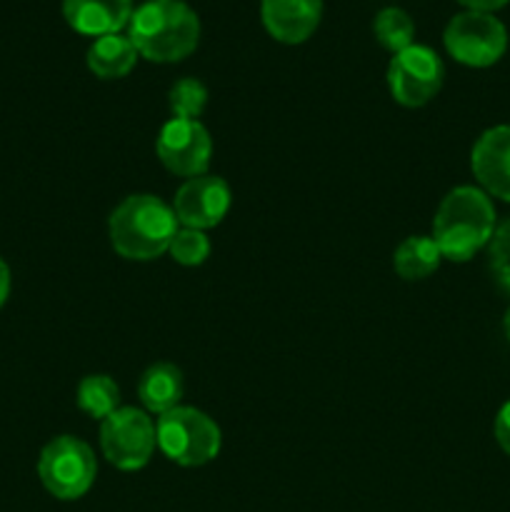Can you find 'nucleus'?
<instances>
[{
  "mask_svg": "<svg viewBox=\"0 0 510 512\" xmlns=\"http://www.w3.org/2000/svg\"><path fill=\"white\" fill-rule=\"evenodd\" d=\"M128 38L150 63H178L200 40V18L183 0H145L133 10Z\"/></svg>",
  "mask_w": 510,
  "mask_h": 512,
  "instance_id": "1",
  "label": "nucleus"
},
{
  "mask_svg": "<svg viewBox=\"0 0 510 512\" xmlns=\"http://www.w3.org/2000/svg\"><path fill=\"white\" fill-rule=\"evenodd\" d=\"M178 225L173 205L163 203L158 195H128L110 213V245L120 258L145 263L168 253Z\"/></svg>",
  "mask_w": 510,
  "mask_h": 512,
  "instance_id": "2",
  "label": "nucleus"
},
{
  "mask_svg": "<svg viewBox=\"0 0 510 512\" xmlns=\"http://www.w3.org/2000/svg\"><path fill=\"white\" fill-rule=\"evenodd\" d=\"M495 233V208L488 195L473 185L450 190L433 218V235L440 255L465 263L490 243Z\"/></svg>",
  "mask_w": 510,
  "mask_h": 512,
  "instance_id": "3",
  "label": "nucleus"
},
{
  "mask_svg": "<svg viewBox=\"0 0 510 512\" xmlns=\"http://www.w3.org/2000/svg\"><path fill=\"white\" fill-rule=\"evenodd\" d=\"M155 440L165 458L185 468H198L215 460L223 443L213 418H208L203 410L183 408V405L160 415L155 425Z\"/></svg>",
  "mask_w": 510,
  "mask_h": 512,
  "instance_id": "4",
  "label": "nucleus"
},
{
  "mask_svg": "<svg viewBox=\"0 0 510 512\" xmlns=\"http://www.w3.org/2000/svg\"><path fill=\"white\" fill-rule=\"evenodd\" d=\"M38 475L43 488L58 500L83 498L95 483L98 463L88 443L73 435L53 438L38 460Z\"/></svg>",
  "mask_w": 510,
  "mask_h": 512,
  "instance_id": "5",
  "label": "nucleus"
},
{
  "mask_svg": "<svg viewBox=\"0 0 510 512\" xmlns=\"http://www.w3.org/2000/svg\"><path fill=\"white\" fill-rule=\"evenodd\" d=\"M450 58L468 68H488L503 58L508 48V30L493 13L463 10L453 15L443 33Z\"/></svg>",
  "mask_w": 510,
  "mask_h": 512,
  "instance_id": "6",
  "label": "nucleus"
},
{
  "mask_svg": "<svg viewBox=\"0 0 510 512\" xmlns=\"http://www.w3.org/2000/svg\"><path fill=\"white\" fill-rule=\"evenodd\" d=\"M155 423L145 410L118 408L100 425V450L118 470H140L155 453Z\"/></svg>",
  "mask_w": 510,
  "mask_h": 512,
  "instance_id": "7",
  "label": "nucleus"
},
{
  "mask_svg": "<svg viewBox=\"0 0 510 512\" xmlns=\"http://www.w3.org/2000/svg\"><path fill=\"white\" fill-rule=\"evenodd\" d=\"M445 68L440 55L428 45H410L393 55L388 65V88L395 103L420 108L443 88Z\"/></svg>",
  "mask_w": 510,
  "mask_h": 512,
  "instance_id": "8",
  "label": "nucleus"
},
{
  "mask_svg": "<svg viewBox=\"0 0 510 512\" xmlns=\"http://www.w3.org/2000/svg\"><path fill=\"white\" fill-rule=\"evenodd\" d=\"M158 158L170 173L183 178H198L208 173L213 140L200 120L173 118L163 125L158 135Z\"/></svg>",
  "mask_w": 510,
  "mask_h": 512,
  "instance_id": "9",
  "label": "nucleus"
},
{
  "mask_svg": "<svg viewBox=\"0 0 510 512\" xmlns=\"http://www.w3.org/2000/svg\"><path fill=\"white\" fill-rule=\"evenodd\" d=\"M230 188L220 175H198L188 178L178 188L173 200V213L183 228L208 230L223 223L230 210Z\"/></svg>",
  "mask_w": 510,
  "mask_h": 512,
  "instance_id": "10",
  "label": "nucleus"
},
{
  "mask_svg": "<svg viewBox=\"0 0 510 512\" xmlns=\"http://www.w3.org/2000/svg\"><path fill=\"white\" fill-rule=\"evenodd\" d=\"M470 168L485 193L510 203V125L485 130L473 145Z\"/></svg>",
  "mask_w": 510,
  "mask_h": 512,
  "instance_id": "11",
  "label": "nucleus"
},
{
  "mask_svg": "<svg viewBox=\"0 0 510 512\" xmlns=\"http://www.w3.org/2000/svg\"><path fill=\"white\" fill-rule=\"evenodd\" d=\"M323 15V0H263L260 18L265 30L278 43L298 45L305 43Z\"/></svg>",
  "mask_w": 510,
  "mask_h": 512,
  "instance_id": "12",
  "label": "nucleus"
},
{
  "mask_svg": "<svg viewBox=\"0 0 510 512\" xmlns=\"http://www.w3.org/2000/svg\"><path fill=\"white\" fill-rule=\"evenodd\" d=\"M133 10V0H63L65 23L75 33L93 38L128 28Z\"/></svg>",
  "mask_w": 510,
  "mask_h": 512,
  "instance_id": "13",
  "label": "nucleus"
},
{
  "mask_svg": "<svg viewBox=\"0 0 510 512\" xmlns=\"http://www.w3.org/2000/svg\"><path fill=\"white\" fill-rule=\"evenodd\" d=\"M138 398L148 413H168L183 398V373L173 363H155L140 375Z\"/></svg>",
  "mask_w": 510,
  "mask_h": 512,
  "instance_id": "14",
  "label": "nucleus"
},
{
  "mask_svg": "<svg viewBox=\"0 0 510 512\" xmlns=\"http://www.w3.org/2000/svg\"><path fill=\"white\" fill-rule=\"evenodd\" d=\"M88 68L90 73L103 80L125 78L138 63V50L128 35H103L95 38V43L88 48Z\"/></svg>",
  "mask_w": 510,
  "mask_h": 512,
  "instance_id": "15",
  "label": "nucleus"
},
{
  "mask_svg": "<svg viewBox=\"0 0 510 512\" xmlns=\"http://www.w3.org/2000/svg\"><path fill=\"white\" fill-rule=\"evenodd\" d=\"M440 250L430 235H410L395 248V273L403 280H425L440 265Z\"/></svg>",
  "mask_w": 510,
  "mask_h": 512,
  "instance_id": "16",
  "label": "nucleus"
},
{
  "mask_svg": "<svg viewBox=\"0 0 510 512\" xmlns=\"http://www.w3.org/2000/svg\"><path fill=\"white\" fill-rule=\"evenodd\" d=\"M120 388L110 375H88L78 385V408L93 420L103 423L118 410Z\"/></svg>",
  "mask_w": 510,
  "mask_h": 512,
  "instance_id": "17",
  "label": "nucleus"
},
{
  "mask_svg": "<svg viewBox=\"0 0 510 512\" xmlns=\"http://www.w3.org/2000/svg\"><path fill=\"white\" fill-rule=\"evenodd\" d=\"M373 33L375 40L383 45L390 53H400V50L410 48L415 38V23L403 8H383L373 20Z\"/></svg>",
  "mask_w": 510,
  "mask_h": 512,
  "instance_id": "18",
  "label": "nucleus"
},
{
  "mask_svg": "<svg viewBox=\"0 0 510 512\" xmlns=\"http://www.w3.org/2000/svg\"><path fill=\"white\" fill-rule=\"evenodd\" d=\"M205 103H208V90L195 78L178 80L168 93L170 113L180 120H198L205 110Z\"/></svg>",
  "mask_w": 510,
  "mask_h": 512,
  "instance_id": "19",
  "label": "nucleus"
},
{
  "mask_svg": "<svg viewBox=\"0 0 510 512\" xmlns=\"http://www.w3.org/2000/svg\"><path fill=\"white\" fill-rule=\"evenodd\" d=\"M168 253L173 255L175 263L188 265V268H195V265H203L210 255V240L203 230L195 228H178L173 243H170Z\"/></svg>",
  "mask_w": 510,
  "mask_h": 512,
  "instance_id": "20",
  "label": "nucleus"
},
{
  "mask_svg": "<svg viewBox=\"0 0 510 512\" xmlns=\"http://www.w3.org/2000/svg\"><path fill=\"white\" fill-rule=\"evenodd\" d=\"M490 268L503 288L510 290V218L495 228L490 238Z\"/></svg>",
  "mask_w": 510,
  "mask_h": 512,
  "instance_id": "21",
  "label": "nucleus"
},
{
  "mask_svg": "<svg viewBox=\"0 0 510 512\" xmlns=\"http://www.w3.org/2000/svg\"><path fill=\"white\" fill-rule=\"evenodd\" d=\"M495 440L510 455V403H505L495 418Z\"/></svg>",
  "mask_w": 510,
  "mask_h": 512,
  "instance_id": "22",
  "label": "nucleus"
},
{
  "mask_svg": "<svg viewBox=\"0 0 510 512\" xmlns=\"http://www.w3.org/2000/svg\"><path fill=\"white\" fill-rule=\"evenodd\" d=\"M468 10H478V13H495V10L505 8L510 0H458Z\"/></svg>",
  "mask_w": 510,
  "mask_h": 512,
  "instance_id": "23",
  "label": "nucleus"
},
{
  "mask_svg": "<svg viewBox=\"0 0 510 512\" xmlns=\"http://www.w3.org/2000/svg\"><path fill=\"white\" fill-rule=\"evenodd\" d=\"M10 295V268L5 265V260L0 258V308H3V303L8 300Z\"/></svg>",
  "mask_w": 510,
  "mask_h": 512,
  "instance_id": "24",
  "label": "nucleus"
},
{
  "mask_svg": "<svg viewBox=\"0 0 510 512\" xmlns=\"http://www.w3.org/2000/svg\"><path fill=\"white\" fill-rule=\"evenodd\" d=\"M503 325H505V335H508V340H510V310H508V313H505Z\"/></svg>",
  "mask_w": 510,
  "mask_h": 512,
  "instance_id": "25",
  "label": "nucleus"
}]
</instances>
